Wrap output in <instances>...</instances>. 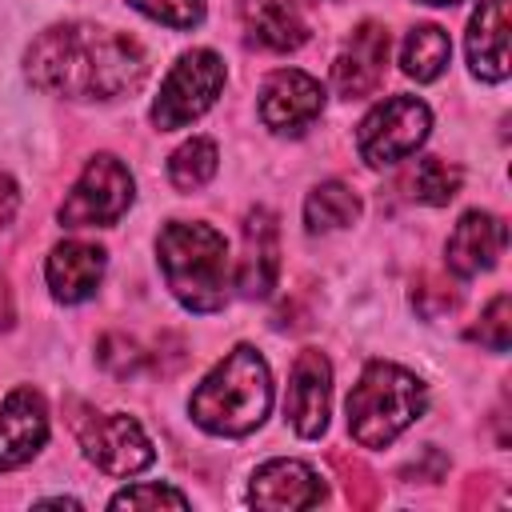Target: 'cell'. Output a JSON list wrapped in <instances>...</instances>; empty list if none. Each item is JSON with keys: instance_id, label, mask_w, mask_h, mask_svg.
Listing matches in <instances>:
<instances>
[{"instance_id": "cell-19", "label": "cell", "mask_w": 512, "mask_h": 512, "mask_svg": "<svg viewBox=\"0 0 512 512\" xmlns=\"http://www.w3.org/2000/svg\"><path fill=\"white\" fill-rule=\"evenodd\" d=\"M448 56H452V44H448V32L436 28V24H416L400 48V64L412 80L428 84L436 80L444 68H448Z\"/></svg>"}, {"instance_id": "cell-4", "label": "cell", "mask_w": 512, "mask_h": 512, "mask_svg": "<svg viewBox=\"0 0 512 512\" xmlns=\"http://www.w3.org/2000/svg\"><path fill=\"white\" fill-rule=\"evenodd\" d=\"M424 412V384L384 360H372L348 392V432L364 448L392 444Z\"/></svg>"}, {"instance_id": "cell-2", "label": "cell", "mask_w": 512, "mask_h": 512, "mask_svg": "<svg viewBox=\"0 0 512 512\" xmlns=\"http://www.w3.org/2000/svg\"><path fill=\"white\" fill-rule=\"evenodd\" d=\"M272 404V376L256 348L236 344L192 392L188 412L212 436H248L264 424Z\"/></svg>"}, {"instance_id": "cell-17", "label": "cell", "mask_w": 512, "mask_h": 512, "mask_svg": "<svg viewBox=\"0 0 512 512\" xmlns=\"http://www.w3.org/2000/svg\"><path fill=\"white\" fill-rule=\"evenodd\" d=\"M468 64L492 84L508 76V0H480L468 24Z\"/></svg>"}, {"instance_id": "cell-21", "label": "cell", "mask_w": 512, "mask_h": 512, "mask_svg": "<svg viewBox=\"0 0 512 512\" xmlns=\"http://www.w3.org/2000/svg\"><path fill=\"white\" fill-rule=\"evenodd\" d=\"M212 176H216V144L204 140V136L180 144V148L172 152V160H168V180H172V188H180V192H196V188H204Z\"/></svg>"}, {"instance_id": "cell-12", "label": "cell", "mask_w": 512, "mask_h": 512, "mask_svg": "<svg viewBox=\"0 0 512 512\" xmlns=\"http://www.w3.org/2000/svg\"><path fill=\"white\" fill-rule=\"evenodd\" d=\"M48 440V408L36 388H16L0 404V472L28 464Z\"/></svg>"}, {"instance_id": "cell-22", "label": "cell", "mask_w": 512, "mask_h": 512, "mask_svg": "<svg viewBox=\"0 0 512 512\" xmlns=\"http://www.w3.org/2000/svg\"><path fill=\"white\" fill-rule=\"evenodd\" d=\"M460 168L456 164H448V160H440V156H428V160H420L416 168H412V176H408V188H412V196L416 200H424V204H448L456 192H460Z\"/></svg>"}, {"instance_id": "cell-30", "label": "cell", "mask_w": 512, "mask_h": 512, "mask_svg": "<svg viewBox=\"0 0 512 512\" xmlns=\"http://www.w3.org/2000/svg\"><path fill=\"white\" fill-rule=\"evenodd\" d=\"M12 324V296H8V284H4V272H0V328Z\"/></svg>"}, {"instance_id": "cell-25", "label": "cell", "mask_w": 512, "mask_h": 512, "mask_svg": "<svg viewBox=\"0 0 512 512\" xmlns=\"http://www.w3.org/2000/svg\"><path fill=\"white\" fill-rule=\"evenodd\" d=\"M128 4L168 28H192L204 20V0H128Z\"/></svg>"}, {"instance_id": "cell-15", "label": "cell", "mask_w": 512, "mask_h": 512, "mask_svg": "<svg viewBox=\"0 0 512 512\" xmlns=\"http://www.w3.org/2000/svg\"><path fill=\"white\" fill-rule=\"evenodd\" d=\"M280 272V232L268 208H252L244 216V256H240V292L268 296Z\"/></svg>"}, {"instance_id": "cell-3", "label": "cell", "mask_w": 512, "mask_h": 512, "mask_svg": "<svg viewBox=\"0 0 512 512\" xmlns=\"http://www.w3.org/2000/svg\"><path fill=\"white\" fill-rule=\"evenodd\" d=\"M160 268L172 296L192 312H220L228 300V244L208 224L172 220L164 224L160 240Z\"/></svg>"}, {"instance_id": "cell-20", "label": "cell", "mask_w": 512, "mask_h": 512, "mask_svg": "<svg viewBox=\"0 0 512 512\" xmlns=\"http://www.w3.org/2000/svg\"><path fill=\"white\" fill-rule=\"evenodd\" d=\"M356 216H360V196L340 180L316 184L304 200L308 232H336V228H348Z\"/></svg>"}, {"instance_id": "cell-7", "label": "cell", "mask_w": 512, "mask_h": 512, "mask_svg": "<svg viewBox=\"0 0 512 512\" xmlns=\"http://www.w3.org/2000/svg\"><path fill=\"white\" fill-rule=\"evenodd\" d=\"M428 124H432V116L416 96H392L360 120L356 148H360L364 164L384 168V164H396V160L412 156L424 144Z\"/></svg>"}, {"instance_id": "cell-26", "label": "cell", "mask_w": 512, "mask_h": 512, "mask_svg": "<svg viewBox=\"0 0 512 512\" xmlns=\"http://www.w3.org/2000/svg\"><path fill=\"white\" fill-rule=\"evenodd\" d=\"M112 508H188V496L168 484H136L112 496Z\"/></svg>"}, {"instance_id": "cell-24", "label": "cell", "mask_w": 512, "mask_h": 512, "mask_svg": "<svg viewBox=\"0 0 512 512\" xmlns=\"http://www.w3.org/2000/svg\"><path fill=\"white\" fill-rule=\"evenodd\" d=\"M332 468L340 472L344 496H348L352 508H372V504L380 500V480H376L360 460H352V456H344V452H332Z\"/></svg>"}, {"instance_id": "cell-23", "label": "cell", "mask_w": 512, "mask_h": 512, "mask_svg": "<svg viewBox=\"0 0 512 512\" xmlns=\"http://www.w3.org/2000/svg\"><path fill=\"white\" fill-rule=\"evenodd\" d=\"M468 336L480 340L488 352H508V344H512V300L500 292V296L484 308L480 324H472Z\"/></svg>"}, {"instance_id": "cell-16", "label": "cell", "mask_w": 512, "mask_h": 512, "mask_svg": "<svg viewBox=\"0 0 512 512\" xmlns=\"http://www.w3.org/2000/svg\"><path fill=\"white\" fill-rule=\"evenodd\" d=\"M104 276V248L84 240H64L48 256V288L60 304H80L96 292Z\"/></svg>"}, {"instance_id": "cell-8", "label": "cell", "mask_w": 512, "mask_h": 512, "mask_svg": "<svg viewBox=\"0 0 512 512\" xmlns=\"http://www.w3.org/2000/svg\"><path fill=\"white\" fill-rule=\"evenodd\" d=\"M80 444L88 452V460L108 472V476H132L140 468L152 464V440L144 436V428L124 416V412H108V416H88L80 424Z\"/></svg>"}, {"instance_id": "cell-11", "label": "cell", "mask_w": 512, "mask_h": 512, "mask_svg": "<svg viewBox=\"0 0 512 512\" xmlns=\"http://www.w3.org/2000/svg\"><path fill=\"white\" fill-rule=\"evenodd\" d=\"M328 396H332V368L324 360V352L304 348L292 364V380H288V396H284V416L292 420V428L300 436H320L328 428Z\"/></svg>"}, {"instance_id": "cell-28", "label": "cell", "mask_w": 512, "mask_h": 512, "mask_svg": "<svg viewBox=\"0 0 512 512\" xmlns=\"http://www.w3.org/2000/svg\"><path fill=\"white\" fill-rule=\"evenodd\" d=\"M412 304H416L424 316H440V312H448V308L456 304V292H448L440 280H424V284L412 292Z\"/></svg>"}, {"instance_id": "cell-31", "label": "cell", "mask_w": 512, "mask_h": 512, "mask_svg": "<svg viewBox=\"0 0 512 512\" xmlns=\"http://www.w3.org/2000/svg\"><path fill=\"white\" fill-rule=\"evenodd\" d=\"M424 4H456V0H424Z\"/></svg>"}, {"instance_id": "cell-18", "label": "cell", "mask_w": 512, "mask_h": 512, "mask_svg": "<svg viewBox=\"0 0 512 512\" xmlns=\"http://www.w3.org/2000/svg\"><path fill=\"white\" fill-rule=\"evenodd\" d=\"M240 24L248 40L268 52H292L308 40L304 16L292 0H240Z\"/></svg>"}, {"instance_id": "cell-13", "label": "cell", "mask_w": 512, "mask_h": 512, "mask_svg": "<svg viewBox=\"0 0 512 512\" xmlns=\"http://www.w3.org/2000/svg\"><path fill=\"white\" fill-rule=\"evenodd\" d=\"M504 244H508L504 220H496L492 212L472 208L452 228L448 248H444V260H448V268L456 276H480V272H488L504 256Z\"/></svg>"}, {"instance_id": "cell-9", "label": "cell", "mask_w": 512, "mask_h": 512, "mask_svg": "<svg viewBox=\"0 0 512 512\" xmlns=\"http://www.w3.org/2000/svg\"><path fill=\"white\" fill-rule=\"evenodd\" d=\"M324 112V88L300 68H280L260 88V120L272 132L300 136Z\"/></svg>"}, {"instance_id": "cell-27", "label": "cell", "mask_w": 512, "mask_h": 512, "mask_svg": "<svg viewBox=\"0 0 512 512\" xmlns=\"http://www.w3.org/2000/svg\"><path fill=\"white\" fill-rule=\"evenodd\" d=\"M144 352L128 340V336H104L100 340V364L112 372V376H132L140 368Z\"/></svg>"}, {"instance_id": "cell-10", "label": "cell", "mask_w": 512, "mask_h": 512, "mask_svg": "<svg viewBox=\"0 0 512 512\" xmlns=\"http://www.w3.org/2000/svg\"><path fill=\"white\" fill-rule=\"evenodd\" d=\"M384 64H388V28L364 20L352 28V36L344 40L336 64H332V88L344 100H360L368 92H376V84L384 80Z\"/></svg>"}, {"instance_id": "cell-1", "label": "cell", "mask_w": 512, "mask_h": 512, "mask_svg": "<svg viewBox=\"0 0 512 512\" xmlns=\"http://www.w3.org/2000/svg\"><path fill=\"white\" fill-rule=\"evenodd\" d=\"M144 48L96 24H56L28 48V80L68 100H116L144 84Z\"/></svg>"}, {"instance_id": "cell-14", "label": "cell", "mask_w": 512, "mask_h": 512, "mask_svg": "<svg viewBox=\"0 0 512 512\" xmlns=\"http://www.w3.org/2000/svg\"><path fill=\"white\" fill-rule=\"evenodd\" d=\"M248 500L256 508H312L324 500V484L300 460H268L264 468H256Z\"/></svg>"}, {"instance_id": "cell-5", "label": "cell", "mask_w": 512, "mask_h": 512, "mask_svg": "<svg viewBox=\"0 0 512 512\" xmlns=\"http://www.w3.org/2000/svg\"><path fill=\"white\" fill-rule=\"evenodd\" d=\"M224 88V60L208 48H196V52H184L176 60V68L168 72L156 104H152V124L160 132L168 128H184L188 120L204 116L216 96Z\"/></svg>"}, {"instance_id": "cell-29", "label": "cell", "mask_w": 512, "mask_h": 512, "mask_svg": "<svg viewBox=\"0 0 512 512\" xmlns=\"http://www.w3.org/2000/svg\"><path fill=\"white\" fill-rule=\"evenodd\" d=\"M16 208H20V192H16L12 176H8V172H0V228H4V224H12Z\"/></svg>"}, {"instance_id": "cell-6", "label": "cell", "mask_w": 512, "mask_h": 512, "mask_svg": "<svg viewBox=\"0 0 512 512\" xmlns=\"http://www.w3.org/2000/svg\"><path fill=\"white\" fill-rule=\"evenodd\" d=\"M132 204V172L100 152L84 164L80 180L72 184V192L64 196L60 204V224L64 228H104V224H116Z\"/></svg>"}]
</instances>
